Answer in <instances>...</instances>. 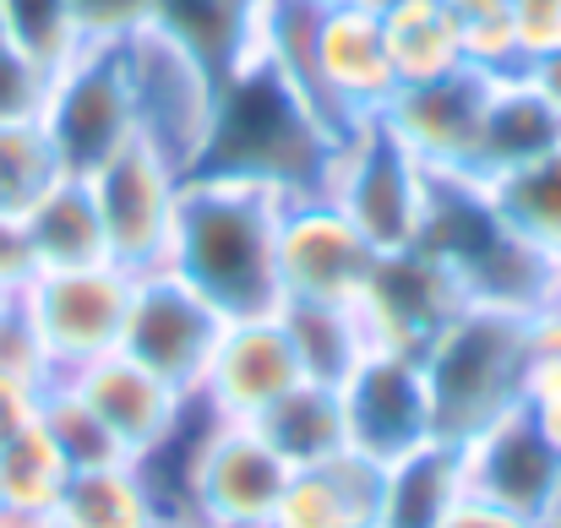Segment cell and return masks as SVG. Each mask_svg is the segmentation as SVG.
<instances>
[{
	"label": "cell",
	"instance_id": "obj_1",
	"mask_svg": "<svg viewBox=\"0 0 561 528\" xmlns=\"http://www.w3.org/2000/svg\"><path fill=\"white\" fill-rule=\"evenodd\" d=\"M278 218L284 196L234 175H186L170 273L229 322V317H267L284 306L278 284Z\"/></svg>",
	"mask_w": 561,
	"mask_h": 528
},
{
	"label": "cell",
	"instance_id": "obj_2",
	"mask_svg": "<svg viewBox=\"0 0 561 528\" xmlns=\"http://www.w3.org/2000/svg\"><path fill=\"white\" fill-rule=\"evenodd\" d=\"M333 148L339 137L322 126V115L262 55H251L240 71L218 82V115L196 170L256 180L278 196H306L328 185Z\"/></svg>",
	"mask_w": 561,
	"mask_h": 528
},
{
	"label": "cell",
	"instance_id": "obj_3",
	"mask_svg": "<svg viewBox=\"0 0 561 528\" xmlns=\"http://www.w3.org/2000/svg\"><path fill=\"white\" fill-rule=\"evenodd\" d=\"M425 392H431V425L442 441L463 447L502 414L524 409L535 349H529V317L507 306H463L436 344L420 354Z\"/></svg>",
	"mask_w": 561,
	"mask_h": 528
},
{
	"label": "cell",
	"instance_id": "obj_4",
	"mask_svg": "<svg viewBox=\"0 0 561 528\" xmlns=\"http://www.w3.org/2000/svg\"><path fill=\"white\" fill-rule=\"evenodd\" d=\"M414 245L436 251L453 267L463 300H474V306H507V311L529 317L546 300H557L561 262L540 256L529 240H518L474 180L431 175L425 223H420Z\"/></svg>",
	"mask_w": 561,
	"mask_h": 528
},
{
	"label": "cell",
	"instance_id": "obj_5",
	"mask_svg": "<svg viewBox=\"0 0 561 528\" xmlns=\"http://www.w3.org/2000/svg\"><path fill=\"white\" fill-rule=\"evenodd\" d=\"M121 66H126V88H131L137 142L153 148L159 159H170L181 175H191L213 137L218 77L159 22L121 38Z\"/></svg>",
	"mask_w": 561,
	"mask_h": 528
},
{
	"label": "cell",
	"instance_id": "obj_6",
	"mask_svg": "<svg viewBox=\"0 0 561 528\" xmlns=\"http://www.w3.org/2000/svg\"><path fill=\"white\" fill-rule=\"evenodd\" d=\"M131 289H137V273H126L121 262L44 267V273H22L16 306L27 311L38 344L49 354V370L71 376V370L121 349Z\"/></svg>",
	"mask_w": 561,
	"mask_h": 528
},
{
	"label": "cell",
	"instance_id": "obj_7",
	"mask_svg": "<svg viewBox=\"0 0 561 528\" xmlns=\"http://www.w3.org/2000/svg\"><path fill=\"white\" fill-rule=\"evenodd\" d=\"M322 191L366 229L376 251H403V245L420 240L431 170L381 120H366L350 137H339Z\"/></svg>",
	"mask_w": 561,
	"mask_h": 528
},
{
	"label": "cell",
	"instance_id": "obj_8",
	"mask_svg": "<svg viewBox=\"0 0 561 528\" xmlns=\"http://www.w3.org/2000/svg\"><path fill=\"white\" fill-rule=\"evenodd\" d=\"M38 126L55 142L66 175H93L121 148H131L137 120H131V88H126L121 44H88L71 66H60L55 82H49Z\"/></svg>",
	"mask_w": 561,
	"mask_h": 528
},
{
	"label": "cell",
	"instance_id": "obj_9",
	"mask_svg": "<svg viewBox=\"0 0 561 528\" xmlns=\"http://www.w3.org/2000/svg\"><path fill=\"white\" fill-rule=\"evenodd\" d=\"M376 256L381 251L366 240V229L328 191L284 196V218H278L284 300H344V306H355Z\"/></svg>",
	"mask_w": 561,
	"mask_h": 528
},
{
	"label": "cell",
	"instance_id": "obj_10",
	"mask_svg": "<svg viewBox=\"0 0 561 528\" xmlns=\"http://www.w3.org/2000/svg\"><path fill=\"white\" fill-rule=\"evenodd\" d=\"M93 202L104 218V240H110V262H121L126 273H153L170 262V240H175V213H181V185L186 175L159 159L153 148L131 142L121 148L110 164H99L93 175Z\"/></svg>",
	"mask_w": 561,
	"mask_h": 528
},
{
	"label": "cell",
	"instance_id": "obj_11",
	"mask_svg": "<svg viewBox=\"0 0 561 528\" xmlns=\"http://www.w3.org/2000/svg\"><path fill=\"white\" fill-rule=\"evenodd\" d=\"M463 289L453 278V267L425 251V245H403V251H381L355 300L366 333H371V354H420L436 344V333L463 311Z\"/></svg>",
	"mask_w": 561,
	"mask_h": 528
},
{
	"label": "cell",
	"instance_id": "obj_12",
	"mask_svg": "<svg viewBox=\"0 0 561 528\" xmlns=\"http://www.w3.org/2000/svg\"><path fill=\"white\" fill-rule=\"evenodd\" d=\"M300 381H306V370H300V354L289 344V328H284L278 311H267V317H229L191 398L213 420L256 425Z\"/></svg>",
	"mask_w": 561,
	"mask_h": 528
},
{
	"label": "cell",
	"instance_id": "obj_13",
	"mask_svg": "<svg viewBox=\"0 0 561 528\" xmlns=\"http://www.w3.org/2000/svg\"><path fill=\"white\" fill-rule=\"evenodd\" d=\"M218 333H224V317L191 289L186 278H175L170 267L137 273L126 333H121V354H131L137 365L164 376L170 387L196 392Z\"/></svg>",
	"mask_w": 561,
	"mask_h": 528
},
{
	"label": "cell",
	"instance_id": "obj_14",
	"mask_svg": "<svg viewBox=\"0 0 561 528\" xmlns=\"http://www.w3.org/2000/svg\"><path fill=\"white\" fill-rule=\"evenodd\" d=\"M463 485L469 496L551 524L561 513V447L535 425L529 409L502 414L463 447Z\"/></svg>",
	"mask_w": 561,
	"mask_h": 528
},
{
	"label": "cell",
	"instance_id": "obj_15",
	"mask_svg": "<svg viewBox=\"0 0 561 528\" xmlns=\"http://www.w3.org/2000/svg\"><path fill=\"white\" fill-rule=\"evenodd\" d=\"M485 99H491V77H480V71H453V77H436V82L398 88L392 104L381 110V126H387L431 175L474 180Z\"/></svg>",
	"mask_w": 561,
	"mask_h": 528
},
{
	"label": "cell",
	"instance_id": "obj_16",
	"mask_svg": "<svg viewBox=\"0 0 561 528\" xmlns=\"http://www.w3.org/2000/svg\"><path fill=\"white\" fill-rule=\"evenodd\" d=\"M55 381H66L104 420V431L121 441V452L131 463L153 458L191 414V392L170 387L164 376H153L148 365H137L131 354L121 349L82 365V370H71V376H55Z\"/></svg>",
	"mask_w": 561,
	"mask_h": 528
},
{
	"label": "cell",
	"instance_id": "obj_17",
	"mask_svg": "<svg viewBox=\"0 0 561 528\" xmlns=\"http://www.w3.org/2000/svg\"><path fill=\"white\" fill-rule=\"evenodd\" d=\"M344 409H350V447L381 469L436 441L425 370L409 354H371L344 381Z\"/></svg>",
	"mask_w": 561,
	"mask_h": 528
},
{
	"label": "cell",
	"instance_id": "obj_18",
	"mask_svg": "<svg viewBox=\"0 0 561 528\" xmlns=\"http://www.w3.org/2000/svg\"><path fill=\"white\" fill-rule=\"evenodd\" d=\"M381 485L387 469L355 447L328 463L289 469L267 528H381Z\"/></svg>",
	"mask_w": 561,
	"mask_h": 528
},
{
	"label": "cell",
	"instance_id": "obj_19",
	"mask_svg": "<svg viewBox=\"0 0 561 528\" xmlns=\"http://www.w3.org/2000/svg\"><path fill=\"white\" fill-rule=\"evenodd\" d=\"M16 240H22L27 273L110 262L104 218H99V202H93L88 175H60L55 180V185L33 202V213L16 223Z\"/></svg>",
	"mask_w": 561,
	"mask_h": 528
},
{
	"label": "cell",
	"instance_id": "obj_20",
	"mask_svg": "<svg viewBox=\"0 0 561 528\" xmlns=\"http://www.w3.org/2000/svg\"><path fill=\"white\" fill-rule=\"evenodd\" d=\"M262 11L267 0H153V22L181 38L218 82L256 55Z\"/></svg>",
	"mask_w": 561,
	"mask_h": 528
},
{
	"label": "cell",
	"instance_id": "obj_21",
	"mask_svg": "<svg viewBox=\"0 0 561 528\" xmlns=\"http://www.w3.org/2000/svg\"><path fill=\"white\" fill-rule=\"evenodd\" d=\"M469 496L463 485V452L453 441H425L409 458L387 463L381 485V528H442L447 513Z\"/></svg>",
	"mask_w": 561,
	"mask_h": 528
},
{
	"label": "cell",
	"instance_id": "obj_22",
	"mask_svg": "<svg viewBox=\"0 0 561 528\" xmlns=\"http://www.w3.org/2000/svg\"><path fill=\"white\" fill-rule=\"evenodd\" d=\"M561 142V120L546 110V99L518 77H496L485 99V126H480V153H474V180H491L502 170H518Z\"/></svg>",
	"mask_w": 561,
	"mask_h": 528
},
{
	"label": "cell",
	"instance_id": "obj_23",
	"mask_svg": "<svg viewBox=\"0 0 561 528\" xmlns=\"http://www.w3.org/2000/svg\"><path fill=\"white\" fill-rule=\"evenodd\" d=\"M159 518H164L159 491H153L148 469L131 463V458L71 469V480L55 502L60 528H153Z\"/></svg>",
	"mask_w": 561,
	"mask_h": 528
},
{
	"label": "cell",
	"instance_id": "obj_24",
	"mask_svg": "<svg viewBox=\"0 0 561 528\" xmlns=\"http://www.w3.org/2000/svg\"><path fill=\"white\" fill-rule=\"evenodd\" d=\"M256 431L267 436V447L289 463V469H311L328 463L339 452H350V409H344V387L328 381H300L295 392H284Z\"/></svg>",
	"mask_w": 561,
	"mask_h": 528
},
{
	"label": "cell",
	"instance_id": "obj_25",
	"mask_svg": "<svg viewBox=\"0 0 561 528\" xmlns=\"http://www.w3.org/2000/svg\"><path fill=\"white\" fill-rule=\"evenodd\" d=\"M376 16H381V38H387V60L398 71V88L469 71L453 0H398V5H387Z\"/></svg>",
	"mask_w": 561,
	"mask_h": 528
},
{
	"label": "cell",
	"instance_id": "obj_26",
	"mask_svg": "<svg viewBox=\"0 0 561 528\" xmlns=\"http://www.w3.org/2000/svg\"><path fill=\"white\" fill-rule=\"evenodd\" d=\"M278 317L289 328V344L300 354L306 381L344 387L371 359V333H366L360 311L344 300H284Z\"/></svg>",
	"mask_w": 561,
	"mask_h": 528
},
{
	"label": "cell",
	"instance_id": "obj_27",
	"mask_svg": "<svg viewBox=\"0 0 561 528\" xmlns=\"http://www.w3.org/2000/svg\"><path fill=\"white\" fill-rule=\"evenodd\" d=\"M474 185L491 196V207L518 240H529L540 256L561 262V142L518 170H502Z\"/></svg>",
	"mask_w": 561,
	"mask_h": 528
},
{
	"label": "cell",
	"instance_id": "obj_28",
	"mask_svg": "<svg viewBox=\"0 0 561 528\" xmlns=\"http://www.w3.org/2000/svg\"><path fill=\"white\" fill-rule=\"evenodd\" d=\"M66 175L55 142L44 137L38 120H22V126H0V223H22L33 213V202Z\"/></svg>",
	"mask_w": 561,
	"mask_h": 528
},
{
	"label": "cell",
	"instance_id": "obj_29",
	"mask_svg": "<svg viewBox=\"0 0 561 528\" xmlns=\"http://www.w3.org/2000/svg\"><path fill=\"white\" fill-rule=\"evenodd\" d=\"M66 480H71V458L44 431V420L27 425V431H16L0 447V502H11V507H55L60 491H66Z\"/></svg>",
	"mask_w": 561,
	"mask_h": 528
},
{
	"label": "cell",
	"instance_id": "obj_30",
	"mask_svg": "<svg viewBox=\"0 0 561 528\" xmlns=\"http://www.w3.org/2000/svg\"><path fill=\"white\" fill-rule=\"evenodd\" d=\"M0 16H5L11 49L33 55V60L49 66V71L71 66V60L88 49V38H82V27L71 22V5H66V0H0Z\"/></svg>",
	"mask_w": 561,
	"mask_h": 528
},
{
	"label": "cell",
	"instance_id": "obj_31",
	"mask_svg": "<svg viewBox=\"0 0 561 528\" xmlns=\"http://www.w3.org/2000/svg\"><path fill=\"white\" fill-rule=\"evenodd\" d=\"M458 5V33H463V66L480 77H518L524 71V44L513 22V0H453Z\"/></svg>",
	"mask_w": 561,
	"mask_h": 528
},
{
	"label": "cell",
	"instance_id": "obj_32",
	"mask_svg": "<svg viewBox=\"0 0 561 528\" xmlns=\"http://www.w3.org/2000/svg\"><path fill=\"white\" fill-rule=\"evenodd\" d=\"M38 420H44V431L60 441V452L71 458V469H93V463H121V458H126L121 441L104 431V420H99L66 381H49Z\"/></svg>",
	"mask_w": 561,
	"mask_h": 528
},
{
	"label": "cell",
	"instance_id": "obj_33",
	"mask_svg": "<svg viewBox=\"0 0 561 528\" xmlns=\"http://www.w3.org/2000/svg\"><path fill=\"white\" fill-rule=\"evenodd\" d=\"M49 82H55L49 66H38L33 55L0 44V126L38 120L44 115V99H49Z\"/></svg>",
	"mask_w": 561,
	"mask_h": 528
},
{
	"label": "cell",
	"instance_id": "obj_34",
	"mask_svg": "<svg viewBox=\"0 0 561 528\" xmlns=\"http://www.w3.org/2000/svg\"><path fill=\"white\" fill-rule=\"evenodd\" d=\"M0 370H5V376H27V381H55L49 354L38 344L27 311L16 306V295L0 306Z\"/></svg>",
	"mask_w": 561,
	"mask_h": 528
},
{
	"label": "cell",
	"instance_id": "obj_35",
	"mask_svg": "<svg viewBox=\"0 0 561 528\" xmlns=\"http://www.w3.org/2000/svg\"><path fill=\"white\" fill-rule=\"evenodd\" d=\"M66 5L88 44H121L126 33L153 22V0H66Z\"/></svg>",
	"mask_w": 561,
	"mask_h": 528
},
{
	"label": "cell",
	"instance_id": "obj_36",
	"mask_svg": "<svg viewBox=\"0 0 561 528\" xmlns=\"http://www.w3.org/2000/svg\"><path fill=\"white\" fill-rule=\"evenodd\" d=\"M513 22H518L524 66L561 49V0H513Z\"/></svg>",
	"mask_w": 561,
	"mask_h": 528
},
{
	"label": "cell",
	"instance_id": "obj_37",
	"mask_svg": "<svg viewBox=\"0 0 561 528\" xmlns=\"http://www.w3.org/2000/svg\"><path fill=\"white\" fill-rule=\"evenodd\" d=\"M44 392H49V381H27V376H5V370H0V447H5L16 431L38 425Z\"/></svg>",
	"mask_w": 561,
	"mask_h": 528
},
{
	"label": "cell",
	"instance_id": "obj_38",
	"mask_svg": "<svg viewBox=\"0 0 561 528\" xmlns=\"http://www.w3.org/2000/svg\"><path fill=\"white\" fill-rule=\"evenodd\" d=\"M524 409L535 414V425L561 447V359H546L535 365L529 376V392H524Z\"/></svg>",
	"mask_w": 561,
	"mask_h": 528
},
{
	"label": "cell",
	"instance_id": "obj_39",
	"mask_svg": "<svg viewBox=\"0 0 561 528\" xmlns=\"http://www.w3.org/2000/svg\"><path fill=\"white\" fill-rule=\"evenodd\" d=\"M442 528H551V524L524 518V513H507V507H491V502H480V496H463V502L447 513Z\"/></svg>",
	"mask_w": 561,
	"mask_h": 528
},
{
	"label": "cell",
	"instance_id": "obj_40",
	"mask_svg": "<svg viewBox=\"0 0 561 528\" xmlns=\"http://www.w3.org/2000/svg\"><path fill=\"white\" fill-rule=\"evenodd\" d=\"M524 82L546 99V110L561 120V49L540 55V60H529V66H524Z\"/></svg>",
	"mask_w": 561,
	"mask_h": 528
},
{
	"label": "cell",
	"instance_id": "obj_41",
	"mask_svg": "<svg viewBox=\"0 0 561 528\" xmlns=\"http://www.w3.org/2000/svg\"><path fill=\"white\" fill-rule=\"evenodd\" d=\"M0 528H60V524H55V507H11V502H0Z\"/></svg>",
	"mask_w": 561,
	"mask_h": 528
},
{
	"label": "cell",
	"instance_id": "obj_42",
	"mask_svg": "<svg viewBox=\"0 0 561 528\" xmlns=\"http://www.w3.org/2000/svg\"><path fill=\"white\" fill-rule=\"evenodd\" d=\"M153 528H202V524H191V518H175V513H164Z\"/></svg>",
	"mask_w": 561,
	"mask_h": 528
},
{
	"label": "cell",
	"instance_id": "obj_43",
	"mask_svg": "<svg viewBox=\"0 0 561 528\" xmlns=\"http://www.w3.org/2000/svg\"><path fill=\"white\" fill-rule=\"evenodd\" d=\"M11 295H16V284H11V278H0V306H5Z\"/></svg>",
	"mask_w": 561,
	"mask_h": 528
},
{
	"label": "cell",
	"instance_id": "obj_44",
	"mask_svg": "<svg viewBox=\"0 0 561 528\" xmlns=\"http://www.w3.org/2000/svg\"><path fill=\"white\" fill-rule=\"evenodd\" d=\"M300 5H317V11H328V5H344V0H300Z\"/></svg>",
	"mask_w": 561,
	"mask_h": 528
},
{
	"label": "cell",
	"instance_id": "obj_45",
	"mask_svg": "<svg viewBox=\"0 0 561 528\" xmlns=\"http://www.w3.org/2000/svg\"><path fill=\"white\" fill-rule=\"evenodd\" d=\"M360 5H371V11H387V5H398V0H360Z\"/></svg>",
	"mask_w": 561,
	"mask_h": 528
},
{
	"label": "cell",
	"instance_id": "obj_46",
	"mask_svg": "<svg viewBox=\"0 0 561 528\" xmlns=\"http://www.w3.org/2000/svg\"><path fill=\"white\" fill-rule=\"evenodd\" d=\"M0 44H11V38H5V16H0Z\"/></svg>",
	"mask_w": 561,
	"mask_h": 528
},
{
	"label": "cell",
	"instance_id": "obj_47",
	"mask_svg": "<svg viewBox=\"0 0 561 528\" xmlns=\"http://www.w3.org/2000/svg\"><path fill=\"white\" fill-rule=\"evenodd\" d=\"M557 300H561V267H557Z\"/></svg>",
	"mask_w": 561,
	"mask_h": 528
},
{
	"label": "cell",
	"instance_id": "obj_48",
	"mask_svg": "<svg viewBox=\"0 0 561 528\" xmlns=\"http://www.w3.org/2000/svg\"><path fill=\"white\" fill-rule=\"evenodd\" d=\"M551 528H561V513H557V518H551Z\"/></svg>",
	"mask_w": 561,
	"mask_h": 528
}]
</instances>
